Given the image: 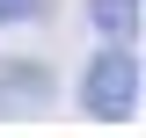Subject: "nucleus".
I'll use <instances>...</instances> for the list:
<instances>
[{
	"mask_svg": "<svg viewBox=\"0 0 146 138\" xmlns=\"http://www.w3.org/2000/svg\"><path fill=\"white\" fill-rule=\"evenodd\" d=\"M51 0H0V22H29V15H44Z\"/></svg>",
	"mask_w": 146,
	"mask_h": 138,
	"instance_id": "20e7f679",
	"label": "nucleus"
},
{
	"mask_svg": "<svg viewBox=\"0 0 146 138\" xmlns=\"http://www.w3.org/2000/svg\"><path fill=\"white\" fill-rule=\"evenodd\" d=\"M88 22L110 44H131V36H139V0H88Z\"/></svg>",
	"mask_w": 146,
	"mask_h": 138,
	"instance_id": "7ed1b4c3",
	"label": "nucleus"
},
{
	"mask_svg": "<svg viewBox=\"0 0 146 138\" xmlns=\"http://www.w3.org/2000/svg\"><path fill=\"white\" fill-rule=\"evenodd\" d=\"M51 95V73L44 66H0V116H22Z\"/></svg>",
	"mask_w": 146,
	"mask_h": 138,
	"instance_id": "f03ea898",
	"label": "nucleus"
},
{
	"mask_svg": "<svg viewBox=\"0 0 146 138\" xmlns=\"http://www.w3.org/2000/svg\"><path fill=\"white\" fill-rule=\"evenodd\" d=\"M80 102H88L102 124H124L131 109H139V58H131V44H110V51L88 58V73H80Z\"/></svg>",
	"mask_w": 146,
	"mask_h": 138,
	"instance_id": "f257e3e1",
	"label": "nucleus"
}]
</instances>
